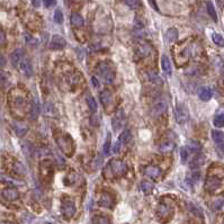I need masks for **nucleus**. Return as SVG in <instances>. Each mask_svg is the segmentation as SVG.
Listing matches in <instances>:
<instances>
[{
    "label": "nucleus",
    "mask_w": 224,
    "mask_h": 224,
    "mask_svg": "<svg viewBox=\"0 0 224 224\" xmlns=\"http://www.w3.org/2000/svg\"><path fill=\"white\" fill-rule=\"evenodd\" d=\"M125 4L127 6H129L132 9H135L137 6H140V2H139V1H126Z\"/></svg>",
    "instance_id": "37998d69"
},
{
    "label": "nucleus",
    "mask_w": 224,
    "mask_h": 224,
    "mask_svg": "<svg viewBox=\"0 0 224 224\" xmlns=\"http://www.w3.org/2000/svg\"><path fill=\"white\" fill-rule=\"evenodd\" d=\"M212 139L215 143H222L224 142V133L221 131H212Z\"/></svg>",
    "instance_id": "c85d7f7f"
},
{
    "label": "nucleus",
    "mask_w": 224,
    "mask_h": 224,
    "mask_svg": "<svg viewBox=\"0 0 224 224\" xmlns=\"http://www.w3.org/2000/svg\"><path fill=\"white\" fill-rule=\"evenodd\" d=\"M144 174L148 177L152 178V179H158L161 176V169L159 168V167H157V166H148L144 169Z\"/></svg>",
    "instance_id": "dca6fc26"
},
{
    "label": "nucleus",
    "mask_w": 224,
    "mask_h": 224,
    "mask_svg": "<svg viewBox=\"0 0 224 224\" xmlns=\"http://www.w3.org/2000/svg\"><path fill=\"white\" fill-rule=\"evenodd\" d=\"M97 73L105 84H113V81L115 80V70L109 62H101L97 68Z\"/></svg>",
    "instance_id": "20e7f679"
},
{
    "label": "nucleus",
    "mask_w": 224,
    "mask_h": 224,
    "mask_svg": "<svg viewBox=\"0 0 224 224\" xmlns=\"http://www.w3.org/2000/svg\"><path fill=\"white\" fill-rule=\"evenodd\" d=\"M26 103V94L20 89H12L9 92V104L12 109H23Z\"/></svg>",
    "instance_id": "39448f33"
},
{
    "label": "nucleus",
    "mask_w": 224,
    "mask_h": 224,
    "mask_svg": "<svg viewBox=\"0 0 224 224\" xmlns=\"http://www.w3.org/2000/svg\"><path fill=\"white\" fill-rule=\"evenodd\" d=\"M56 1H49V0H46V1H44V5L46 8H51V7H53V6H55Z\"/></svg>",
    "instance_id": "c03bdc74"
},
{
    "label": "nucleus",
    "mask_w": 224,
    "mask_h": 224,
    "mask_svg": "<svg viewBox=\"0 0 224 224\" xmlns=\"http://www.w3.org/2000/svg\"><path fill=\"white\" fill-rule=\"evenodd\" d=\"M87 105L89 107V109L91 112H96L97 111V103H96L95 98L92 96H88L87 97Z\"/></svg>",
    "instance_id": "72a5a7b5"
},
{
    "label": "nucleus",
    "mask_w": 224,
    "mask_h": 224,
    "mask_svg": "<svg viewBox=\"0 0 224 224\" xmlns=\"http://www.w3.org/2000/svg\"><path fill=\"white\" fill-rule=\"evenodd\" d=\"M152 52V47L148 43H140L136 46V54L141 59H144L146 56H149Z\"/></svg>",
    "instance_id": "9b49d317"
},
{
    "label": "nucleus",
    "mask_w": 224,
    "mask_h": 224,
    "mask_svg": "<svg viewBox=\"0 0 224 224\" xmlns=\"http://www.w3.org/2000/svg\"><path fill=\"white\" fill-rule=\"evenodd\" d=\"M14 170H15V172L18 175H20V176H24V175H26V169H25V167L23 166L22 163L19 162V161H15V163H14Z\"/></svg>",
    "instance_id": "2f4dec72"
},
{
    "label": "nucleus",
    "mask_w": 224,
    "mask_h": 224,
    "mask_svg": "<svg viewBox=\"0 0 224 224\" xmlns=\"http://www.w3.org/2000/svg\"><path fill=\"white\" fill-rule=\"evenodd\" d=\"M67 45L65 39H63L60 35H54L51 39V49L52 50H62L64 46Z\"/></svg>",
    "instance_id": "f8f14e48"
},
{
    "label": "nucleus",
    "mask_w": 224,
    "mask_h": 224,
    "mask_svg": "<svg viewBox=\"0 0 224 224\" xmlns=\"http://www.w3.org/2000/svg\"><path fill=\"white\" fill-rule=\"evenodd\" d=\"M207 11H208V14H209V16L212 17V19H213L214 22H217V15H216V11H215V8H214L213 4H212L211 1H208L207 2Z\"/></svg>",
    "instance_id": "473e14b6"
},
{
    "label": "nucleus",
    "mask_w": 224,
    "mask_h": 224,
    "mask_svg": "<svg viewBox=\"0 0 224 224\" xmlns=\"http://www.w3.org/2000/svg\"><path fill=\"white\" fill-rule=\"evenodd\" d=\"M22 56H23V50L18 49V50L14 51V53L11 54V63H12L14 67H17L22 62Z\"/></svg>",
    "instance_id": "4be33fe9"
},
{
    "label": "nucleus",
    "mask_w": 224,
    "mask_h": 224,
    "mask_svg": "<svg viewBox=\"0 0 224 224\" xmlns=\"http://www.w3.org/2000/svg\"><path fill=\"white\" fill-rule=\"evenodd\" d=\"M4 64H5V59H4V56H1V65L4 67Z\"/></svg>",
    "instance_id": "09e8293b"
},
{
    "label": "nucleus",
    "mask_w": 224,
    "mask_h": 224,
    "mask_svg": "<svg viewBox=\"0 0 224 224\" xmlns=\"http://www.w3.org/2000/svg\"><path fill=\"white\" fill-rule=\"evenodd\" d=\"M39 100L35 99L33 105H32V108H31V117H32V119H36L37 116H39Z\"/></svg>",
    "instance_id": "bb28decb"
},
{
    "label": "nucleus",
    "mask_w": 224,
    "mask_h": 224,
    "mask_svg": "<svg viewBox=\"0 0 224 224\" xmlns=\"http://www.w3.org/2000/svg\"><path fill=\"white\" fill-rule=\"evenodd\" d=\"M212 39H213V42L216 45H219V46H224V39L220 35V34L214 33L213 35H212Z\"/></svg>",
    "instance_id": "c9c22d12"
},
{
    "label": "nucleus",
    "mask_w": 224,
    "mask_h": 224,
    "mask_svg": "<svg viewBox=\"0 0 224 224\" xmlns=\"http://www.w3.org/2000/svg\"><path fill=\"white\" fill-rule=\"evenodd\" d=\"M113 99H114V98H113L112 92L108 89L103 90L100 92V101H101V104L106 107V108L109 107L113 104Z\"/></svg>",
    "instance_id": "f3484780"
},
{
    "label": "nucleus",
    "mask_w": 224,
    "mask_h": 224,
    "mask_svg": "<svg viewBox=\"0 0 224 224\" xmlns=\"http://www.w3.org/2000/svg\"><path fill=\"white\" fill-rule=\"evenodd\" d=\"M99 205H100L101 207L112 208L113 205H114V198H113V196L111 194L103 193L100 198H99Z\"/></svg>",
    "instance_id": "ddd939ff"
},
{
    "label": "nucleus",
    "mask_w": 224,
    "mask_h": 224,
    "mask_svg": "<svg viewBox=\"0 0 224 224\" xmlns=\"http://www.w3.org/2000/svg\"><path fill=\"white\" fill-rule=\"evenodd\" d=\"M224 186V170L220 169L217 171H211L205 181V191L208 193H220L223 191Z\"/></svg>",
    "instance_id": "f257e3e1"
},
{
    "label": "nucleus",
    "mask_w": 224,
    "mask_h": 224,
    "mask_svg": "<svg viewBox=\"0 0 224 224\" xmlns=\"http://www.w3.org/2000/svg\"><path fill=\"white\" fill-rule=\"evenodd\" d=\"M12 127H14L15 133H16L18 136H23V135L27 132V126L24 123H22V122H15V123H12Z\"/></svg>",
    "instance_id": "aec40b11"
},
{
    "label": "nucleus",
    "mask_w": 224,
    "mask_h": 224,
    "mask_svg": "<svg viewBox=\"0 0 224 224\" xmlns=\"http://www.w3.org/2000/svg\"><path fill=\"white\" fill-rule=\"evenodd\" d=\"M178 37V31L176 28H169L166 33V39L168 43H174Z\"/></svg>",
    "instance_id": "5701e85b"
},
{
    "label": "nucleus",
    "mask_w": 224,
    "mask_h": 224,
    "mask_svg": "<svg viewBox=\"0 0 224 224\" xmlns=\"http://www.w3.org/2000/svg\"><path fill=\"white\" fill-rule=\"evenodd\" d=\"M2 197L4 199L8 201V202H11V201H15L18 198V191L17 189L12 188V187H7V188H4L2 189Z\"/></svg>",
    "instance_id": "2eb2a0df"
},
{
    "label": "nucleus",
    "mask_w": 224,
    "mask_h": 224,
    "mask_svg": "<svg viewBox=\"0 0 224 224\" xmlns=\"http://www.w3.org/2000/svg\"><path fill=\"white\" fill-rule=\"evenodd\" d=\"M32 4H33L34 7H39V6L41 5V2H39V1H33Z\"/></svg>",
    "instance_id": "de8ad7c7"
},
{
    "label": "nucleus",
    "mask_w": 224,
    "mask_h": 224,
    "mask_svg": "<svg viewBox=\"0 0 224 224\" xmlns=\"http://www.w3.org/2000/svg\"><path fill=\"white\" fill-rule=\"evenodd\" d=\"M70 22H71V24L74 27H81L84 25V20L80 14H72L71 17H70Z\"/></svg>",
    "instance_id": "412c9836"
},
{
    "label": "nucleus",
    "mask_w": 224,
    "mask_h": 224,
    "mask_svg": "<svg viewBox=\"0 0 224 224\" xmlns=\"http://www.w3.org/2000/svg\"><path fill=\"white\" fill-rule=\"evenodd\" d=\"M20 69H22L23 73H24L26 77L33 76V67H32L31 61L28 60L27 57L22 60V62H20Z\"/></svg>",
    "instance_id": "a211bd4d"
},
{
    "label": "nucleus",
    "mask_w": 224,
    "mask_h": 224,
    "mask_svg": "<svg viewBox=\"0 0 224 224\" xmlns=\"http://www.w3.org/2000/svg\"><path fill=\"white\" fill-rule=\"evenodd\" d=\"M149 78L151 79V81H153V82H157V84H161L162 81H161V79L158 77L156 73L153 72H149Z\"/></svg>",
    "instance_id": "a19ab883"
},
{
    "label": "nucleus",
    "mask_w": 224,
    "mask_h": 224,
    "mask_svg": "<svg viewBox=\"0 0 224 224\" xmlns=\"http://www.w3.org/2000/svg\"><path fill=\"white\" fill-rule=\"evenodd\" d=\"M187 148H188V150H189L191 152H198V151L202 150V144H201L198 141L191 140V141H189V143H188Z\"/></svg>",
    "instance_id": "cd10ccee"
},
{
    "label": "nucleus",
    "mask_w": 224,
    "mask_h": 224,
    "mask_svg": "<svg viewBox=\"0 0 224 224\" xmlns=\"http://www.w3.org/2000/svg\"><path fill=\"white\" fill-rule=\"evenodd\" d=\"M161 65H162L163 71L167 74H171V64H170V60L166 55L162 56L161 59Z\"/></svg>",
    "instance_id": "393cba45"
},
{
    "label": "nucleus",
    "mask_w": 224,
    "mask_h": 224,
    "mask_svg": "<svg viewBox=\"0 0 224 224\" xmlns=\"http://www.w3.org/2000/svg\"><path fill=\"white\" fill-rule=\"evenodd\" d=\"M172 212H174V206H172L171 203L168 202L167 199L162 201V202L159 204V206H158L157 214L161 220L169 219V217L171 216Z\"/></svg>",
    "instance_id": "423d86ee"
},
{
    "label": "nucleus",
    "mask_w": 224,
    "mask_h": 224,
    "mask_svg": "<svg viewBox=\"0 0 224 224\" xmlns=\"http://www.w3.org/2000/svg\"><path fill=\"white\" fill-rule=\"evenodd\" d=\"M131 131L129 129H125L123 133L121 134V136H119V140H118V142L121 143V144H126L127 142H129V140H131Z\"/></svg>",
    "instance_id": "7c9ffc66"
},
{
    "label": "nucleus",
    "mask_w": 224,
    "mask_h": 224,
    "mask_svg": "<svg viewBox=\"0 0 224 224\" xmlns=\"http://www.w3.org/2000/svg\"><path fill=\"white\" fill-rule=\"evenodd\" d=\"M91 81L94 82V84H95L96 87H98V86H99V82H97V79H96L95 77H92V78H91Z\"/></svg>",
    "instance_id": "49530a36"
},
{
    "label": "nucleus",
    "mask_w": 224,
    "mask_h": 224,
    "mask_svg": "<svg viewBox=\"0 0 224 224\" xmlns=\"http://www.w3.org/2000/svg\"><path fill=\"white\" fill-rule=\"evenodd\" d=\"M188 154H189V150H188V148H181L180 149V156H181V161H183V163H185L186 161H187V159H188Z\"/></svg>",
    "instance_id": "58836bf2"
},
{
    "label": "nucleus",
    "mask_w": 224,
    "mask_h": 224,
    "mask_svg": "<svg viewBox=\"0 0 224 224\" xmlns=\"http://www.w3.org/2000/svg\"><path fill=\"white\" fill-rule=\"evenodd\" d=\"M41 175L45 179H50L53 175V169H52V163L49 160H44L41 162Z\"/></svg>",
    "instance_id": "9d476101"
},
{
    "label": "nucleus",
    "mask_w": 224,
    "mask_h": 224,
    "mask_svg": "<svg viewBox=\"0 0 224 224\" xmlns=\"http://www.w3.org/2000/svg\"><path fill=\"white\" fill-rule=\"evenodd\" d=\"M55 142L57 146L60 148L65 156L71 157L74 152V143H73L72 137L65 133H57L55 135Z\"/></svg>",
    "instance_id": "7ed1b4c3"
},
{
    "label": "nucleus",
    "mask_w": 224,
    "mask_h": 224,
    "mask_svg": "<svg viewBox=\"0 0 224 224\" xmlns=\"http://www.w3.org/2000/svg\"><path fill=\"white\" fill-rule=\"evenodd\" d=\"M153 188H154V187H153V185H152L150 181H143V183L141 184V189H142V191H143L145 195L151 194Z\"/></svg>",
    "instance_id": "c756f323"
},
{
    "label": "nucleus",
    "mask_w": 224,
    "mask_h": 224,
    "mask_svg": "<svg viewBox=\"0 0 224 224\" xmlns=\"http://www.w3.org/2000/svg\"><path fill=\"white\" fill-rule=\"evenodd\" d=\"M167 106H168L167 101L164 100V99H160V100H158L157 103L153 105V107H152V113H153L156 116H159V115H161V114H163V113L166 112Z\"/></svg>",
    "instance_id": "4468645a"
},
{
    "label": "nucleus",
    "mask_w": 224,
    "mask_h": 224,
    "mask_svg": "<svg viewBox=\"0 0 224 224\" xmlns=\"http://www.w3.org/2000/svg\"><path fill=\"white\" fill-rule=\"evenodd\" d=\"M175 149V143L174 142H164L161 145L159 146V151L163 152V153H168L171 152Z\"/></svg>",
    "instance_id": "a878e982"
},
{
    "label": "nucleus",
    "mask_w": 224,
    "mask_h": 224,
    "mask_svg": "<svg viewBox=\"0 0 224 224\" xmlns=\"http://www.w3.org/2000/svg\"><path fill=\"white\" fill-rule=\"evenodd\" d=\"M176 118L180 124H185L189 119V112L184 104H179L176 108Z\"/></svg>",
    "instance_id": "0eeeda50"
},
{
    "label": "nucleus",
    "mask_w": 224,
    "mask_h": 224,
    "mask_svg": "<svg viewBox=\"0 0 224 224\" xmlns=\"http://www.w3.org/2000/svg\"><path fill=\"white\" fill-rule=\"evenodd\" d=\"M25 41L27 42L28 44H33V43H37V41H36L35 39H33V37H32L31 35H28V34H26V35H25Z\"/></svg>",
    "instance_id": "79ce46f5"
},
{
    "label": "nucleus",
    "mask_w": 224,
    "mask_h": 224,
    "mask_svg": "<svg viewBox=\"0 0 224 224\" xmlns=\"http://www.w3.org/2000/svg\"><path fill=\"white\" fill-rule=\"evenodd\" d=\"M62 211L65 217H72L76 214V206L73 201H71L70 198H64L62 202Z\"/></svg>",
    "instance_id": "6e6552de"
},
{
    "label": "nucleus",
    "mask_w": 224,
    "mask_h": 224,
    "mask_svg": "<svg viewBox=\"0 0 224 224\" xmlns=\"http://www.w3.org/2000/svg\"><path fill=\"white\" fill-rule=\"evenodd\" d=\"M126 171H127V167L123 161L117 160V159H112L107 163L103 175L106 179H114L115 177H119V176L125 175Z\"/></svg>",
    "instance_id": "f03ea898"
},
{
    "label": "nucleus",
    "mask_w": 224,
    "mask_h": 224,
    "mask_svg": "<svg viewBox=\"0 0 224 224\" xmlns=\"http://www.w3.org/2000/svg\"><path fill=\"white\" fill-rule=\"evenodd\" d=\"M204 161H205V157L202 156V154H197L195 157L191 159V161L189 162V167L191 169H197L199 168L201 166L204 164Z\"/></svg>",
    "instance_id": "6ab92c4d"
},
{
    "label": "nucleus",
    "mask_w": 224,
    "mask_h": 224,
    "mask_svg": "<svg viewBox=\"0 0 224 224\" xmlns=\"http://www.w3.org/2000/svg\"><path fill=\"white\" fill-rule=\"evenodd\" d=\"M92 224H109V220L105 216H95L92 220Z\"/></svg>",
    "instance_id": "4c0bfd02"
},
{
    "label": "nucleus",
    "mask_w": 224,
    "mask_h": 224,
    "mask_svg": "<svg viewBox=\"0 0 224 224\" xmlns=\"http://www.w3.org/2000/svg\"><path fill=\"white\" fill-rule=\"evenodd\" d=\"M54 20L57 24H62L63 23V14H62L61 10H56L55 14H54Z\"/></svg>",
    "instance_id": "ea45409f"
},
{
    "label": "nucleus",
    "mask_w": 224,
    "mask_h": 224,
    "mask_svg": "<svg viewBox=\"0 0 224 224\" xmlns=\"http://www.w3.org/2000/svg\"><path fill=\"white\" fill-rule=\"evenodd\" d=\"M111 140H112L111 133H107L106 141H105V144H104V152H105L106 156H108L111 153Z\"/></svg>",
    "instance_id": "f704fd0d"
},
{
    "label": "nucleus",
    "mask_w": 224,
    "mask_h": 224,
    "mask_svg": "<svg viewBox=\"0 0 224 224\" xmlns=\"http://www.w3.org/2000/svg\"><path fill=\"white\" fill-rule=\"evenodd\" d=\"M124 123H125V114H124V112L122 109H119L116 113L114 119H113V129H114V131L118 132L119 129L123 127Z\"/></svg>",
    "instance_id": "1a4fd4ad"
},
{
    "label": "nucleus",
    "mask_w": 224,
    "mask_h": 224,
    "mask_svg": "<svg viewBox=\"0 0 224 224\" xmlns=\"http://www.w3.org/2000/svg\"><path fill=\"white\" fill-rule=\"evenodd\" d=\"M214 125L216 127H222L224 126V114H220V115H216L215 118H214Z\"/></svg>",
    "instance_id": "e433bc0d"
},
{
    "label": "nucleus",
    "mask_w": 224,
    "mask_h": 224,
    "mask_svg": "<svg viewBox=\"0 0 224 224\" xmlns=\"http://www.w3.org/2000/svg\"><path fill=\"white\" fill-rule=\"evenodd\" d=\"M0 37H1V45L5 44V39H6V36H5V32L1 29V35H0Z\"/></svg>",
    "instance_id": "a18cd8bd"
},
{
    "label": "nucleus",
    "mask_w": 224,
    "mask_h": 224,
    "mask_svg": "<svg viewBox=\"0 0 224 224\" xmlns=\"http://www.w3.org/2000/svg\"><path fill=\"white\" fill-rule=\"evenodd\" d=\"M199 98H201L203 101H208L212 98V90L209 89L208 87L202 88L201 91H199Z\"/></svg>",
    "instance_id": "b1692460"
}]
</instances>
